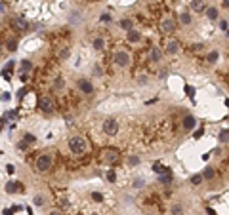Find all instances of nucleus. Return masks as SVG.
I'll return each instance as SVG.
<instances>
[{"label": "nucleus", "mask_w": 229, "mask_h": 215, "mask_svg": "<svg viewBox=\"0 0 229 215\" xmlns=\"http://www.w3.org/2000/svg\"><path fill=\"white\" fill-rule=\"evenodd\" d=\"M4 190H6L8 194H15L17 190H19V183H15V181H8L6 187H4Z\"/></svg>", "instance_id": "obj_14"}, {"label": "nucleus", "mask_w": 229, "mask_h": 215, "mask_svg": "<svg viewBox=\"0 0 229 215\" xmlns=\"http://www.w3.org/2000/svg\"><path fill=\"white\" fill-rule=\"evenodd\" d=\"M10 76H12V73H10V70L2 69V78H4V80H10Z\"/></svg>", "instance_id": "obj_43"}, {"label": "nucleus", "mask_w": 229, "mask_h": 215, "mask_svg": "<svg viewBox=\"0 0 229 215\" xmlns=\"http://www.w3.org/2000/svg\"><path fill=\"white\" fill-rule=\"evenodd\" d=\"M181 126H183V130H185V131H193L195 126H197V118L193 114H185V116H183Z\"/></svg>", "instance_id": "obj_8"}, {"label": "nucleus", "mask_w": 229, "mask_h": 215, "mask_svg": "<svg viewBox=\"0 0 229 215\" xmlns=\"http://www.w3.org/2000/svg\"><path fill=\"white\" fill-rule=\"evenodd\" d=\"M206 17L208 19H218V8H214V6H210V8H206Z\"/></svg>", "instance_id": "obj_22"}, {"label": "nucleus", "mask_w": 229, "mask_h": 215, "mask_svg": "<svg viewBox=\"0 0 229 215\" xmlns=\"http://www.w3.org/2000/svg\"><path fill=\"white\" fill-rule=\"evenodd\" d=\"M178 50H179V44H178V40H170V42L166 44V54H168V55L178 54Z\"/></svg>", "instance_id": "obj_13"}, {"label": "nucleus", "mask_w": 229, "mask_h": 215, "mask_svg": "<svg viewBox=\"0 0 229 215\" xmlns=\"http://www.w3.org/2000/svg\"><path fill=\"white\" fill-rule=\"evenodd\" d=\"M13 65H15V61H13V59H10V61H8V65H6L4 69H6V70H10V73H12V69H13Z\"/></svg>", "instance_id": "obj_44"}, {"label": "nucleus", "mask_w": 229, "mask_h": 215, "mask_svg": "<svg viewBox=\"0 0 229 215\" xmlns=\"http://www.w3.org/2000/svg\"><path fill=\"white\" fill-rule=\"evenodd\" d=\"M119 25H120V29H124L126 33H130V31H132V27H134V21H132V19H120V21H119Z\"/></svg>", "instance_id": "obj_16"}, {"label": "nucleus", "mask_w": 229, "mask_h": 215, "mask_svg": "<svg viewBox=\"0 0 229 215\" xmlns=\"http://www.w3.org/2000/svg\"><path fill=\"white\" fill-rule=\"evenodd\" d=\"M220 29H221V31H225V33L229 31V29H227V21H225V19H221V23H220Z\"/></svg>", "instance_id": "obj_48"}, {"label": "nucleus", "mask_w": 229, "mask_h": 215, "mask_svg": "<svg viewBox=\"0 0 229 215\" xmlns=\"http://www.w3.org/2000/svg\"><path fill=\"white\" fill-rule=\"evenodd\" d=\"M38 109L42 112H52L56 109V103H54V99L50 97V95H40L38 97Z\"/></svg>", "instance_id": "obj_4"}, {"label": "nucleus", "mask_w": 229, "mask_h": 215, "mask_svg": "<svg viewBox=\"0 0 229 215\" xmlns=\"http://www.w3.org/2000/svg\"><path fill=\"white\" fill-rule=\"evenodd\" d=\"M202 133H204V130H202V128H199V130H195V133H193V137H195V139H199V137H200Z\"/></svg>", "instance_id": "obj_47"}, {"label": "nucleus", "mask_w": 229, "mask_h": 215, "mask_svg": "<svg viewBox=\"0 0 229 215\" xmlns=\"http://www.w3.org/2000/svg\"><path fill=\"white\" fill-rule=\"evenodd\" d=\"M73 23H78V12H73V17H71Z\"/></svg>", "instance_id": "obj_50"}, {"label": "nucleus", "mask_w": 229, "mask_h": 215, "mask_svg": "<svg viewBox=\"0 0 229 215\" xmlns=\"http://www.w3.org/2000/svg\"><path fill=\"white\" fill-rule=\"evenodd\" d=\"M103 48H105V40L103 38H94V50H103Z\"/></svg>", "instance_id": "obj_25"}, {"label": "nucleus", "mask_w": 229, "mask_h": 215, "mask_svg": "<svg viewBox=\"0 0 229 215\" xmlns=\"http://www.w3.org/2000/svg\"><path fill=\"white\" fill-rule=\"evenodd\" d=\"M227 38H229V31H227Z\"/></svg>", "instance_id": "obj_56"}, {"label": "nucleus", "mask_w": 229, "mask_h": 215, "mask_svg": "<svg viewBox=\"0 0 229 215\" xmlns=\"http://www.w3.org/2000/svg\"><path fill=\"white\" fill-rule=\"evenodd\" d=\"M218 59H220V52L218 50H210L208 54H206V63H208V65L218 63Z\"/></svg>", "instance_id": "obj_12"}, {"label": "nucleus", "mask_w": 229, "mask_h": 215, "mask_svg": "<svg viewBox=\"0 0 229 215\" xmlns=\"http://www.w3.org/2000/svg\"><path fill=\"white\" fill-rule=\"evenodd\" d=\"M143 185H145V179H143V177H136V179H134V185H132V187H134V188H141Z\"/></svg>", "instance_id": "obj_31"}, {"label": "nucleus", "mask_w": 229, "mask_h": 215, "mask_svg": "<svg viewBox=\"0 0 229 215\" xmlns=\"http://www.w3.org/2000/svg\"><path fill=\"white\" fill-rule=\"evenodd\" d=\"M126 40L130 42V44H136V42H140L141 40V33H137V31H130V33H126Z\"/></svg>", "instance_id": "obj_11"}, {"label": "nucleus", "mask_w": 229, "mask_h": 215, "mask_svg": "<svg viewBox=\"0 0 229 215\" xmlns=\"http://www.w3.org/2000/svg\"><path fill=\"white\" fill-rule=\"evenodd\" d=\"M128 164L130 166H137V164H140V156H130L128 158Z\"/></svg>", "instance_id": "obj_38"}, {"label": "nucleus", "mask_w": 229, "mask_h": 215, "mask_svg": "<svg viewBox=\"0 0 229 215\" xmlns=\"http://www.w3.org/2000/svg\"><path fill=\"white\" fill-rule=\"evenodd\" d=\"M117 158H119V154H117V152H113V151H111V152H107V156H105V160H107V162H114Z\"/></svg>", "instance_id": "obj_34"}, {"label": "nucleus", "mask_w": 229, "mask_h": 215, "mask_svg": "<svg viewBox=\"0 0 229 215\" xmlns=\"http://www.w3.org/2000/svg\"><path fill=\"white\" fill-rule=\"evenodd\" d=\"M77 86H78V90H80L82 93H86V95H92V93H94V84H92L88 78H78V80H77Z\"/></svg>", "instance_id": "obj_7"}, {"label": "nucleus", "mask_w": 229, "mask_h": 215, "mask_svg": "<svg viewBox=\"0 0 229 215\" xmlns=\"http://www.w3.org/2000/svg\"><path fill=\"white\" fill-rule=\"evenodd\" d=\"M17 149H19V151H27V149H29V143H27V141H19V143H17Z\"/></svg>", "instance_id": "obj_37"}, {"label": "nucleus", "mask_w": 229, "mask_h": 215, "mask_svg": "<svg viewBox=\"0 0 229 215\" xmlns=\"http://www.w3.org/2000/svg\"><path fill=\"white\" fill-rule=\"evenodd\" d=\"M4 170H6V173H8V175H12V173L15 171V166H13V164H6V166H4Z\"/></svg>", "instance_id": "obj_36"}, {"label": "nucleus", "mask_w": 229, "mask_h": 215, "mask_svg": "<svg viewBox=\"0 0 229 215\" xmlns=\"http://www.w3.org/2000/svg\"><path fill=\"white\" fill-rule=\"evenodd\" d=\"M113 63L117 65V67H120V69L128 67L130 65V54L124 52V50H117V52H114V55H113Z\"/></svg>", "instance_id": "obj_3"}, {"label": "nucleus", "mask_w": 229, "mask_h": 215, "mask_svg": "<svg viewBox=\"0 0 229 215\" xmlns=\"http://www.w3.org/2000/svg\"><path fill=\"white\" fill-rule=\"evenodd\" d=\"M13 211H15V209H4L2 213H4V215H13Z\"/></svg>", "instance_id": "obj_53"}, {"label": "nucleus", "mask_w": 229, "mask_h": 215, "mask_svg": "<svg viewBox=\"0 0 229 215\" xmlns=\"http://www.w3.org/2000/svg\"><path fill=\"white\" fill-rule=\"evenodd\" d=\"M206 213H208V215H218V213H216L212 207H206Z\"/></svg>", "instance_id": "obj_52"}, {"label": "nucleus", "mask_w": 229, "mask_h": 215, "mask_svg": "<svg viewBox=\"0 0 229 215\" xmlns=\"http://www.w3.org/2000/svg\"><path fill=\"white\" fill-rule=\"evenodd\" d=\"M221 2H223V6H225V8H229V0H221Z\"/></svg>", "instance_id": "obj_55"}, {"label": "nucleus", "mask_w": 229, "mask_h": 215, "mask_svg": "<svg viewBox=\"0 0 229 215\" xmlns=\"http://www.w3.org/2000/svg\"><path fill=\"white\" fill-rule=\"evenodd\" d=\"M0 12H2V17L6 15V2H0Z\"/></svg>", "instance_id": "obj_49"}, {"label": "nucleus", "mask_w": 229, "mask_h": 215, "mask_svg": "<svg viewBox=\"0 0 229 215\" xmlns=\"http://www.w3.org/2000/svg\"><path fill=\"white\" fill-rule=\"evenodd\" d=\"M191 10L195 13H200V12H206V4L202 0H191Z\"/></svg>", "instance_id": "obj_10"}, {"label": "nucleus", "mask_w": 229, "mask_h": 215, "mask_svg": "<svg viewBox=\"0 0 229 215\" xmlns=\"http://www.w3.org/2000/svg\"><path fill=\"white\" fill-rule=\"evenodd\" d=\"M160 55H162V54H160V50H158V48H151V54H149V57H151V61H153V63H158V61H160Z\"/></svg>", "instance_id": "obj_20"}, {"label": "nucleus", "mask_w": 229, "mask_h": 215, "mask_svg": "<svg viewBox=\"0 0 229 215\" xmlns=\"http://www.w3.org/2000/svg\"><path fill=\"white\" fill-rule=\"evenodd\" d=\"M160 31L162 33H174L176 31V23H174V19H170V17H164L162 21H160Z\"/></svg>", "instance_id": "obj_9"}, {"label": "nucleus", "mask_w": 229, "mask_h": 215, "mask_svg": "<svg viewBox=\"0 0 229 215\" xmlns=\"http://www.w3.org/2000/svg\"><path fill=\"white\" fill-rule=\"evenodd\" d=\"M99 19H101L103 23H111V15H109V13H103V15H101Z\"/></svg>", "instance_id": "obj_45"}, {"label": "nucleus", "mask_w": 229, "mask_h": 215, "mask_svg": "<svg viewBox=\"0 0 229 215\" xmlns=\"http://www.w3.org/2000/svg\"><path fill=\"white\" fill-rule=\"evenodd\" d=\"M12 27H13L15 33H25L29 29V23H27V19L23 17V15H17V17L12 19Z\"/></svg>", "instance_id": "obj_6"}, {"label": "nucleus", "mask_w": 229, "mask_h": 215, "mask_svg": "<svg viewBox=\"0 0 229 215\" xmlns=\"http://www.w3.org/2000/svg\"><path fill=\"white\" fill-rule=\"evenodd\" d=\"M153 171H155L157 175H162V173H168L170 170L166 168V166H162V164H153Z\"/></svg>", "instance_id": "obj_19"}, {"label": "nucleus", "mask_w": 229, "mask_h": 215, "mask_svg": "<svg viewBox=\"0 0 229 215\" xmlns=\"http://www.w3.org/2000/svg\"><path fill=\"white\" fill-rule=\"evenodd\" d=\"M218 141H220V143H229V130H220Z\"/></svg>", "instance_id": "obj_21"}, {"label": "nucleus", "mask_w": 229, "mask_h": 215, "mask_svg": "<svg viewBox=\"0 0 229 215\" xmlns=\"http://www.w3.org/2000/svg\"><path fill=\"white\" fill-rule=\"evenodd\" d=\"M63 88V78H56V90H61Z\"/></svg>", "instance_id": "obj_46"}, {"label": "nucleus", "mask_w": 229, "mask_h": 215, "mask_svg": "<svg viewBox=\"0 0 229 215\" xmlns=\"http://www.w3.org/2000/svg\"><path fill=\"white\" fill-rule=\"evenodd\" d=\"M172 171H168V173H162V175H158V183L160 185H170L172 183Z\"/></svg>", "instance_id": "obj_18"}, {"label": "nucleus", "mask_w": 229, "mask_h": 215, "mask_svg": "<svg viewBox=\"0 0 229 215\" xmlns=\"http://www.w3.org/2000/svg\"><path fill=\"white\" fill-rule=\"evenodd\" d=\"M25 95H27V90H25V88H19L17 93H15V97H17V99H23Z\"/></svg>", "instance_id": "obj_35"}, {"label": "nucleus", "mask_w": 229, "mask_h": 215, "mask_svg": "<svg viewBox=\"0 0 229 215\" xmlns=\"http://www.w3.org/2000/svg\"><path fill=\"white\" fill-rule=\"evenodd\" d=\"M103 131H105L107 135L114 137V135L119 133V122L114 120V118H107V120L103 122Z\"/></svg>", "instance_id": "obj_5"}, {"label": "nucleus", "mask_w": 229, "mask_h": 215, "mask_svg": "<svg viewBox=\"0 0 229 215\" xmlns=\"http://www.w3.org/2000/svg\"><path fill=\"white\" fill-rule=\"evenodd\" d=\"M12 99V95H10V91H2V103H8Z\"/></svg>", "instance_id": "obj_40"}, {"label": "nucleus", "mask_w": 229, "mask_h": 215, "mask_svg": "<svg viewBox=\"0 0 229 215\" xmlns=\"http://www.w3.org/2000/svg\"><path fill=\"white\" fill-rule=\"evenodd\" d=\"M17 44H19V42H17L15 38H10L6 46H8V50H10V52H15V50H17Z\"/></svg>", "instance_id": "obj_29"}, {"label": "nucleus", "mask_w": 229, "mask_h": 215, "mask_svg": "<svg viewBox=\"0 0 229 215\" xmlns=\"http://www.w3.org/2000/svg\"><path fill=\"white\" fill-rule=\"evenodd\" d=\"M48 215H61V213H59V211H57V209H54V211H50V213H48Z\"/></svg>", "instance_id": "obj_54"}, {"label": "nucleus", "mask_w": 229, "mask_h": 215, "mask_svg": "<svg viewBox=\"0 0 229 215\" xmlns=\"http://www.w3.org/2000/svg\"><path fill=\"white\" fill-rule=\"evenodd\" d=\"M69 57H71V50H69V48L59 50V59H61V61H65V59H69Z\"/></svg>", "instance_id": "obj_26"}, {"label": "nucleus", "mask_w": 229, "mask_h": 215, "mask_svg": "<svg viewBox=\"0 0 229 215\" xmlns=\"http://www.w3.org/2000/svg\"><path fill=\"white\" fill-rule=\"evenodd\" d=\"M15 116H17V112H15V110H10L8 114H4V118H6V120H13Z\"/></svg>", "instance_id": "obj_41"}, {"label": "nucleus", "mask_w": 229, "mask_h": 215, "mask_svg": "<svg viewBox=\"0 0 229 215\" xmlns=\"http://www.w3.org/2000/svg\"><path fill=\"white\" fill-rule=\"evenodd\" d=\"M170 215H183V206L181 204H174L170 207Z\"/></svg>", "instance_id": "obj_24"}, {"label": "nucleus", "mask_w": 229, "mask_h": 215, "mask_svg": "<svg viewBox=\"0 0 229 215\" xmlns=\"http://www.w3.org/2000/svg\"><path fill=\"white\" fill-rule=\"evenodd\" d=\"M19 80H21V84H25L29 80V74L27 73H19Z\"/></svg>", "instance_id": "obj_42"}, {"label": "nucleus", "mask_w": 229, "mask_h": 215, "mask_svg": "<svg viewBox=\"0 0 229 215\" xmlns=\"http://www.w3.org/2000/svg\"><path fill=\"white\" fill-rule=\"evenodd\" d=\"M202 175H204V179H206V181H210V179H214L216 171H214V168H210V166H206V170L202 171Z\"/></svg>", "instance_id": "obj_23"}, {"label": "nucleus", "mask_w": 229, "mask_h": 215, "mask_svg": "<svg viewBox=\"0 0 229 215\" xmlns=\"http://www.w3.org/2000/svg\"><path fill=\"white\" fill-rule=\"evenodd\" d=\"M107 181H109V183H114V181H117V173H114V170H109V171H107Z\"/></svg>", "instance_id": "obj_32"}, {"label": "nucleus", "mask_w": 229, "mask_h": 215, "mask_svg": "<svg viewBox=\"0 0 229 215\" xmlns=\"http://www.w3.org/2000/svg\"><path fill=\"white\" fill-rule=\"evenodd\" d=\"M69 149H71L73 154H84L88 151V141L80 135H75L69 139Z\"/></svg>", "instance_id": "obj_1"}, {"label": "nucleus", "mask_w": 229, "mask_h": 215, "mask_svg": "<svg viewBox=\"0 0 229 215\" xmlns=\"http://www.w3.org/2000/svg\"><path fill=\"white\" fill-rule=\"evenodd\" d=\"M33 206H35V207H42V206H44V196L36 194V196L33 198Z\"/></svg>", "instance_id": "obj_27"}, {"label": "nucleus", "mask_w": 229, "mask_h": 215, "mask_svg": "<svg viewBox=\"0 0 229 215\" xmlns=\"http://www.w3.org/2000/svg\"><path fill=\"white\" fill-rule=\"evenodd\" d=\"M35 139H36V137H35L33 133H25V135H23V141H27L29 145H33V143H35Z\"/></svg>", "instance_id": "obj_33"}, {"label": "nucleus", "mask_w": 229, "mask_h": 215, "mask_svg": "<svg viewBox=\"0 0 229 215\" xmlns=\"http://www.w3.org/2000/svg\"><path fill=\"white\" fill-rule=\"evenodd\" d=\"M19 69H21V73H31V70H33V63L29 61V59H23L21 61V65H19Z\"/></svg>", "instance_id": "obj_17"}, {"label": "nucleus", "mask_w": 229, "mask_h": 215, "mask_svg": "<svg viewBox=\"0 0 229 215\" xmlns=\"http://www.w3.org/2000/svg\"><path fill=\"white\" fill-rule=\"evenodd\" d=\"M52 166H54V158H52V154H50V152H44V154H40V156L36 158L35 168H36V171L46 173V171L52 170Z\"/></svg>", "instance_id": "obj_2"}, {"label": "nucleus", "mask_w": 229, "mask_h": 215, "mask_svg": "<svg viewBox=\"0 0 229 215\" xmlns=\"http://www.w3.org/2000/svg\"><path fill=\"white\" fill-rule=\"evenodd\" d=\"M158 76H160V78H166V76H168V70H166V69H162V70H160V74H158Z\"/></svg>", "instance_id": "obj_51"}, {"label": "nucleus", "mask_w": 229, "mask_h": 215, "mask_svg": "<svg viewBox=\"0 0 229 215\" xmlns=\"http://www.w3.org/2000/svg\"><path fill=\"white\" fill-rule=\"evenodd\" d=\"M92 200H94V202H101L103 200V194L101 192H92Z\"/></svg>", "instance_id": "obj_39"}, {"label": "nucleus", "mask_w": 229, "mask_h": 215, "mask_svg": "<svg viewBox=\"0 0 229 215\" xmlns=\"http://www.w3.org/2000/svg\"><path fill=\"white\" fill-rule=\"evenodd\" d=\"M179 21H181V25H191V15L189 13H181Z\"/></svg>", "instance_id": "obj_28"}, {"label": "nucleus", "mask_w": 229, "mask_h": 215, "mask_svg": "<svg viewBox=\"0 0 229 215\" xmlns=\"http://www.w3.org/2000/svg\"><path fill=\"white\" fill-rule=\"evenodd\" d=\"M183 90H185V95H187L189 99H193V97H195V88H193V86L185 84V88H183Z\"/></svg>", "instance_id": "obj_30"}, {"label": "nucleus", "mask_w": 229, "mask_h": 215, "mask_svg": "<svg viewBox=\"0 0 229 215\" xmlns=\"http://www.w3.org/2000/svg\"><path fill=\"white\" fill-rule=\"evenodd\" d=\"M189 181H191V185H193V187H200V185H202V181H204V175H202V173H193Z\"/></svg>", "instance_id": "obj_15"}]
</instances>
